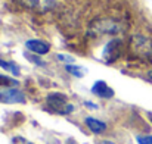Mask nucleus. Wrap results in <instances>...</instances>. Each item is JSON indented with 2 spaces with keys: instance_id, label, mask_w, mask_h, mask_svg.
Returning a JSON list of instances; mask_svg holds the SVG:
<instances>
[{
  "instance_id": "aec40b11",
  "label": "nucleus",
  "mask_w": 152,
  "mask_h": 144,
  "mask_svg": "<svg viewBox=\"0 0 152 144\" xmlns=\"http://www.w3.org/2000/svg\"><path fill=\"white\" fill-rule=\"evenodd\" d=\"M151 121H152V116H151Z\"/></svg>"
},
{
  "instance_id": "dca6fc26",
  "label": "nucleus",
  "mask_w": 152,
  "mask_h": 144,
  "mask_svg": "<svg viewBox=\"0 0 152 144\" xmlns=\"http://www.w3.org/2000/svg\"><path fill=\"white\" fill-rule=\"evenodd\" d=\"M58 59L59 60H64V62H68V63L74 62V57H69V56H65V54H58Z\"/></svg>"
},
{
  "instance_id": "423d86ee",
  "label": "nucleus",
  "mask_w": 152,
  "mask_h": 144,
  "mask_svg": "<svg viewBox=\"0 0 152 144\" xmlns=\"http://www.w3.org/2000/svg\"><path fill=\"white\" fill-rule=\"evenodd\" d=\"M92 93L95 96L102 97V98H111L114 97V90L105 82V81H96L92 87Z\"/></svg>"
},
{
  "instance_id": "f257e3e1",
  "label": "nucleus",
  "mask_w": 152,
  "mask_h": 144,
  "mask_svg": "<svg viewBox=\"0 0 152 144\" xmlns=\"http://www.w3.org/2000/svg\"><path fill=\"white\" fill-rule=\"evenodd\" d=\"M123 31V24L121 21H117L114 18H103V19H96L90 28L89 34L90 35H103V34H117Z\"/></svg>"
},
{
  "instance_id": "ddd939ff",
  "label": "nucleus",
  "mask_w": 152,
  "mask_h": 144,
  "mask_svg": "<svg viewBox=\"0 0 152 144\" xmlns=\"http://www.w3.org/2000/svg\"><path fill=\"white\" fill-rule=\"evenodd\" d=\"M136 140L139 144H152V135H137Z\"/></svg>"
},
{
  "instance_id": "0eeeda50",
  "label": "nucleus",
  "mask_w": 152,
  "mask_h": 144,
  "mask_svg": "<svg viewBox=\"0 0 152 144\" xmlns=\"http://www.w3.org/2000/svg\"><path fill=\"white\" fill-rule=\"evenodd\" d=\"M25 46L28 50H31L34 54H37V56H42V54H46L49 50H50V46L46 43V41H43V40H28L27 43H25Z\"/></svg>"
},
{
  "instance_id": "20e7f679",
  "label": "nucleus",
  "mask_w": 152,
  "mask_h": 144,
  "mask_svg": "<svg viewBox=\"0 0 152 144\" xmlns=\"http://www.w3.org/2000/svg\"><path fill=\"white\" fill-rule=\"evenodd\" d=\"M123 51V41L121 40H112L106 44V47L103 50V57L108 63H112L114 60H117L121 56Z\"/></svg>"
},
{
  "instance_id": "f8f14e48",
  "label": "nucleus",
  "mask_w": 152,
  "mask_h": 144,
  "mask_svg": "<svg viewBox=\"0 0 152 144\" xmlns=\"http://www.w3.org/2000/svg\"><path fill=\"white\" fill-rule=\"evenodd\" d=\"M18 82L12 78H7L4 75H0V85H16Z\"/></svg>"
},
{
  "instance_id": "39448f33",
  "label": "nucleus",
  "mask_w": 152,
  "mask_h": 144,
  "mask_svg": "<svg viewBox=\"0 0 152 144\" xmlns=\"http://www.w3.org/2000/svg\"><path fill=\"white\" fill-rule=\"evenodd\" d=\"M0 103H25V94L15 87L0 90Z\"/></svg>"
},
{
  "instance_id": "2eb2a0df",
  "label": "nucleus",
  "mask_w": 152,
  "mask_h": 144,
  "mask_svg": "<svg viewBox=\"0 0 152 144\" xmlns=\"http://www.w3.org/2000/svg\"><path fill=\"white\" fill-rule=\"evenodd\" d=\"M25 57H27L28 60H31V62L37 63V65H45V62H43V60H40L39 57H34V56H30V54H25Z\"/></svg>"
},
{
  "instance_id": "f03ea898",
  "label": "nucleus",
  "mask_w": 152,
  "mask_h": 144,
  "mask_svg": "<svg viewBox=\"0 0 152 144\" xmlns=\"http://www.w3.org/2000/svg\"><path fill=\"white\" fill-rule=\"evenodd\" d=\"M130 50L136 57L148 59L152 56V40L143 35H134L130 41Z\"/></svg>"
},
{
  "instance_id": "1a4fd4ad",
  "label": "nucleus",
  "mask_w": 152,
  "mask_h": 144,
  "mask_svg": "<svg viewBox=\"0 0 152 144\" xmlns=\"http://www.w3.org/2000/svg\"><path fill=\"white\" fill-rule=\"evenodd\" d=\"M86 125L95 134H101V132H103L106 130V124L99 121V119H95V118H86Z\"/></svg>"
},
{
  "instance_id": "6ab92c4d",
  "label": "nucleus",
  "mask_w": 152,
  "mask_h": 144,
  "mask_svg": "<svg viewBox=\"0 0 152 144\" xmlns=\"http://www.w3.org/2000/svg\"><path fill=\"white\" fill-rule=\"evenodd\" d=\"M148 77H149V78L152 80V71H149V72H148Z\"/></svg>"
},
{
  "instance_id": "4468645a",
  "label": "nucleus",
  "mask_w": 152,
  "mask_h": 144,
  "mask_svg": "<svg viewBox=\"0 0 152 144\" xmlns=\"http://www.w3.org/2000/svg\"><path fill=\"white\" fill-rule=\"evenodd\" d=\"M12 144H33V143H30L28 140H25V138H22V137H15V138L12 140Z\"/></svg>"
},
{
  "instance_id": "6e6552de",
  "label": "nucleus",
  "mask_w": 152,
  "mask_h": 144,
  "mask_svg": "<svg viewBox=\"0 0 152 144\" xmlns=\"http://www.w3.org/2000/svg\"><path fill=\"white\" fill-rule=\"evenodd\" d=\"M25 3H27L28 7H33L36 10L43 12V10L50 9L52 6L55 4V0H25Z\"/></svg>"
},
{
  "instance_id": "a211bd4d",
  "label": "nucleus",
  "mask_w": 152,
  "mask_h": 144,
  "mask_svg": "<svg viewBox=\"0 0 152 144\" xmlns=\"http://www.w3.org/2000/svg\"><path fill=\"white\" fill-rule=\"evenodd\" d=\"M99 144H115V143H112V141H101Z\"/></svg>"
},
{
  "instance_id": "7ed1b4c3",
  "label": "nucleus",
  "mask_w": 152,
  "mask_h": 144,
  "mask_svg": "<svg viewBox=\"0 0 152 144\" xmlns=\"http://www.w3.org/2000/svg\"><path fill=\"white\" fill-rule=\"evenodd\" d=\"M48 104L52 107V110L58 112V113H71L74 110V106L68 103V98L62 93H50L48 96Z\"/></svg>"
},
{
  "instance_id": "f3484780",
  "label": "nucleus",
  "mask_w": 152,
  "mask_h": 144,
  "mask_svg": "<svg viewBox=\"0 0 152 144\" xmlns=\"http://www.w3.org/2000/svg\"><path fill=\"white\" fill-rule=\"evenodd\" d=\"M66 144H77V141H75V140H72V138H69V140L66 141Z\"/></svg>"
},
{
  "instance_id": "9b49d317",
  "label": "nucleus",
  "mask_w": 152,
  "mask_h": 144,
  "mask_svg": "<svg viewBox=\"0 0 152 144\" xmlns=\"http://www.w3.org/2000/svg\"><path fill=\"white\" fill-rule=\"evenodd\" d=\"M65 69L69 72V74H72L74 77H77V78H81L83 77V72H84V68H81V66H78V65H65Z\"/></svg>"
},
{
  "instance_id": "9d476101",
  "label": "nucleus",
  "mask_w": 152,
  "mask_h": 144,
  "mask_svg": "<svg viewBox=\"0 0 152 144\" xmlns=\"http://www.w3.org/2000/svg\"><path fill=\"white\" fill-rule=\"evenodd\" d=\"M0 68H3V69H6V71H9L10 74H13V75H19V66L16 65V63H13V62H7V60H3V59H0Z\"/></svg>"
}]
</instances>
